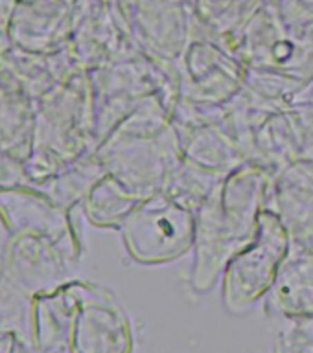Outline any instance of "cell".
I'll return each mask as SVG.
<instances>
[{"instance_id": "cell-1", "label": "cell", "mask_w": 313, "mask_h": 353, "mask_svg": "<svg viewBox=\"0 0 313 353\" xmlns=\"http://www.w3.org/2000/svg\"><path fill=\"white\" fill-rule=\"evenodd\" d=\"M271 181L265 168L245 162L223 176L196 210L190 285L198 294L212 291L232 256L254 241Z\"/></svg>"}, {"instance_id": "cell-2", "label": "cell", "mask_w": 313, "mask_h": 353, "mask_svg": "<svg viewBox=\"0 0 313 353\" xmlns=\"http://www.w3.org/2000/svg\"><path fill=\"white\" fill-rule=\"evenodd\" d=\"M122 241L133 261L162 265L182 258L196 241V210L168 192L142 199L120 226Z\"/></svg>"}, {"instance_id": "cell-3", "label": "cell", "mask_w": 313, "mask_h": 353, "mask_svg": "<svg viewBox=\"0 0 313 353\" xmlns=\"http://www.w3.org/2000/svg\"><path fill=\"white\" fill-rule=\"evenodd\" d=\"M290 247L292 236L281 217L273 210H262L254 241L232 256L221 276V302L229 313H247L267 296Z\"/></svg>"}, {"instance_id": "cell-4", "label": "cell", "mask_w": 313, "mask_h": 353, "mask_svg": "<svg viewBox=\"0 0 313 353\" xmlns=\"http://www.w3.org/2000/svg\"><path fill=\"white\" fill-rule=\"evenodd\" d=\"M96 157L109 173L138 197H149L164 190L179 142L173 123L164 134L153 138L111 134L96 148Z\"/></svg>"}, {"instance_id": "cell-5", "label": "cell", "mask_w": 313, "mask_h": 353, "mask_svg": "<svg viewBox=\"0 0 313 353\" xmlns=\"http://www.w3.org/2000/svg\"><path fill=\"white\" fill-rule=\"evenodd\" d=\"M179 99L227 107L245 87V66L236 55L192 48L173 63Z\"/></svg>"}, {"instance_id": "cell-6", "label": "cell", "mask_w": 313, "mask_h": 353, "mask_svg": "<svg viewBox=\"0 0 313 353\" xmlns=\"http://www.w3.org/2000/svg\"><path fill=\"white\" fill-rule=\"evenodd\" d=\"M267 208L297 241L313 247V159H297L273 175Z\"/></svg>"}, {"instance_id": "cell-7", "label": "cell", "mask_w": 313, "mask_h": 353, "mask_svg": "<svg viewBox=\"0 0 313 353\" xmlns=\"http://www.w3.org/2000/svg\"><path fill=\"white\" fill-rule=\"evenodd\" d=\"M265 309L278 319L313 320V250L292 241L276 280L265 296Z\"/></svg>"}, {"instance_id": "cell-8", "label": "cell", "mask_w": 313, "mask_h": 353, "mask_svg": "<svg viewBox=\"0 0 313 353\" xmlns=\"http://www.w3.org/2000/svg\"><path fill=\"white\" fill-rule=\"evenodd\" d=\"M77 353H131L129 320L111 294H98L77 320Z\"/></svg>"}, {"instance_id": "cell-9", "label": "cell", "mask_w": 313, "mask_h": 353, "mask_svg": "<svg viewBox=\"0 0 313 353\" xmlns=\"http://www.w3.org/2000/svg\"><path fill=\"white\" fill-rule=\"evenodd\" d=\"M173 129L182 159L190 160L203 170L225 176L247 162L231 132L227 131L225 121L192 129L173 125Z\"/></svg>"}, {"instance_id": "cell-10", "label": "cell", "mask_w": 313, "mask_h": 353, "mask_svg": "<svg viewBox=\"0 0 313 353\" xmlns=\"http://www.w3.org/2000/svg\"><path fill=\"white\" fill-rule=\"evenodd\" d=\"M297 159H303V148L286 107L271 114L254 132L247 162L262 165L271 175H275Z\"/></svg>"}, {"instance_id": "cell-11", "label": "cell", "mask_w": 313, "mask_h": 353, "mask_svg": "<svg viewBox=\"0 0 313 353\" xmlns=\"http://www.w3.org/2000/svg\"><path fill=\"white\" fill-rule=\"evenodd\" d=\"M140 201L142 197L129 192L113 175L104 173L88 190L83 204H85V215L93 225L120 230L122 223Z\"/></svg>"}, {"instance_id": "cell-12", "label": "cell", "mask_w": 313, "mask_h": 353, "mask_svg": "<svg viewBox=\"0 0 313 353\" xmlns=\"http://www.w3.org/2000/svg\"><path fill=\"white\" fill-rule=\"evenodd\" d=\"M221 179H223L221 175L192 164L190 160L182 159L181 153H179L170 168L164 192L173 195L177 201H181L182 204H187L192 210H198Z\"/></svg>"}, {"instance_id": "cell-13", "label": "cell", "mask_w": 313, "mask_h": 353, "mask_svg": "<svg viewBox=\"0 0 313 353\" xmlns=\"http://www.w3.org/2000/svg\"><path fill=\"white\" fill-rule=\"evenodd\" d=\"M284 320L275 335V353H313L312 320Z\"/></svg>"}, {"instance_id": "cell-14", "label": "cell", "mask_w": 313, "mask_h": 353, "mask_svg": "<svg viewBox=\"0 0 313 353\" xmlns=\"http://www.w3.org/2000/svg\"><path fill=\"white\" fill-rule=\"evenodd\" d=\"M312 324H313V320H312Z\"/></svg>"}, {"instance_id": "cell-15", "label": "cell", "mask_w": 313, "mask_h": 353, "mask_svg": "<svg viewBox=\"0 0 313 353\" xmlns=\"http://www.w3.org/2000/svg\"><path fill=\"white\" fill-rule=\"evenodd\" d=\"M312 250H313V247H312Z\"/></svg>"}]
</instances>
